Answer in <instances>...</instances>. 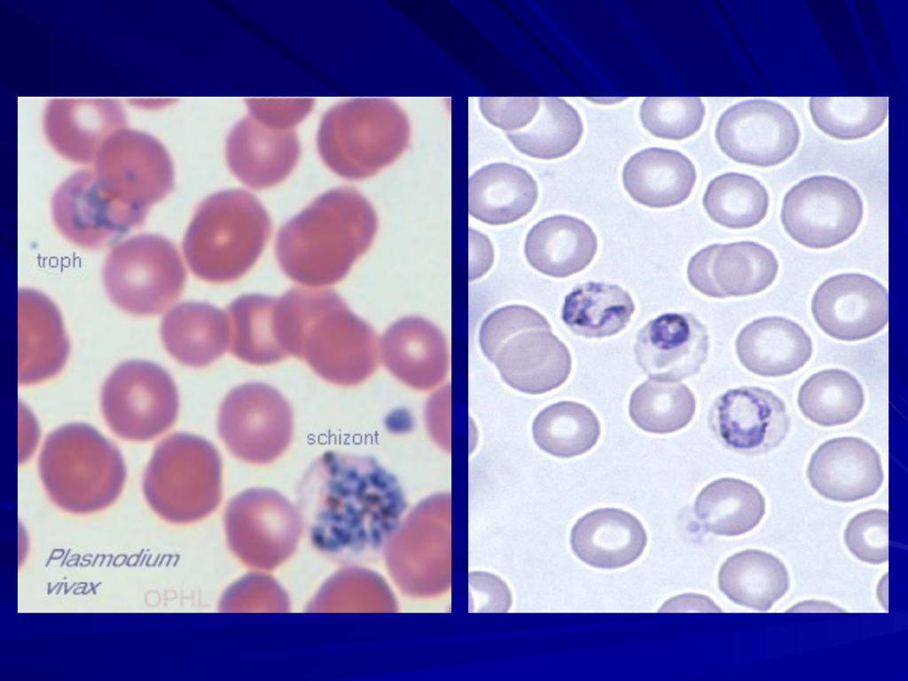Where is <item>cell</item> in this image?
Returning <instances> with one entry per match:
<instances>
[{
  "mask_svg": "<svg viewBox=\"0 0 908 681\" xmlns=\"http://www.w3.org/2000/svg\"><path fill=\"white\" fill-rule=\"evenodd\" d=\"M547 319L536 309L523 305H509L490 313L479 331V343L491 362L501 346L518 333L540 325Z\"/></svg>",
  "mask_w": 908,
  "mask_h": 681,
  "instance_id": "40",
  "label": "cell"
},
{
  "mask_svg": "<svg viewBox=\"0 0 908 681\" xmlns=\"http://www.w3.org/2000/svg\"><path fill=\"white\" fill-rule=\"evenodd\" d=\"M18 380L32 385L48 380L63 368L69 342L55 304L32 289L18 292Z\"/></svg>",
  "mask_w": 908,
  "mask_h": 681,
  "instance_id": "21",
  "label": "cell"
},
{
  "mask_svg": "<svg viewBox=\"0 0 908 681\" xmlns=\"http://www.w3.org/2000/svg\"><path fill=\"white\" fill-rule=\"evenodd\" d=\"M634 311V301L626 290L590 281L575 286L566 295L561 319L575 335L600 339L622 331Z\"/></svg>",
  "mask_w": 908,
  "mask_h": 681,
  "instance_id": "29",
  "label": "cell"
},
{
  "mask_svg": "<svg viewBox=\"0 0 908 681\" xmlns=\"http://www.w3.org/2000/svg\"><path fill=\"white\" fill-rule=\"evenodd\" d=\"M502 380L528 395H542L563 385L572 368L567 346L553 334L548 320L505 341L496 354Z\"/></svg>",
  "mask_w": 908,
  "mask_h": 681,
  "instance_id": "19",
  "label": "cell"
},
{
  "mask_svg": "<svg viewBox=\"0 0 908 681\" xmlns=\"http://www.w3.org/2000/svg\"><path fill=\"white\" fill-rule=\"evenodd\" d=\"M222 467L210 442L192 434H172L158 443L144 472L145 497L164 520H200L219 504Z\"/></svg>",
  "mask_w": 908,
  "mask_h": 681,
  "instance_id": "7",
  "label": "cell"
},
{
  "mask_svg": "<svg viewBox=\"0 0 908 681\" xmlns=\"http://www.w3.org/2000/svg\"><path fill=\"white\" fill-rule=\"evenodd\" d=\"M806 474L819 495L839 502L869 497L883 481L880 455L870 443L855 436L834 438L819 445Z\"/></svg>",
  "mask_w": 908,
  "mask_h": 681,
  "instance_id": "20",
  "label": "cell"
},
{
  "mask_svg": "<svg viewBox=\"0 0 908 681\" xmlns=\"http://www.w3.org/2000/svg\"><path fill=\"white\" fill-rule=\"evenodd\" d=\"M811 312L818 327L832 338L845 341L867 339L888 324V291L867 275H835L817 288Z\"/></svg>",
  "mask_w": 908,
  "mask_h": 681,
  "instance_id": "16",
  "label": "cell"
},
{
  "mask_svg": "<svg viewBox=\"0 0 908 681\" xmlns=\"http://www.w3.org/2000/svg\"><path fill=\"white\" fill-rule=\"evenodd\" d=\"M886 97H812L810 112L816 126L839 140L865 137L877 130L888 115Z\"/></svg>",
  "mask_w": 908,
  "mask_h": 681,
  "instance_id": "37",
  "label": "cell"
},
{
  "mask_svg": "<svg viewBox=\"0 0 908 681\" xmlns=\"http://www.w3.org/2000/svg\"><path fill=\"white\" fill-rule=\"evenodd\" d=\"M693 162L676 150L651 147L625 163L622 183L629 195L643 206L667 208L684 202L696 182Z\"/></svg>",
  "mask_w": 908,
  "mask_h": 681,
  "instance_id": "26",
  "label": "cell"
},
{
  "mask_svg": "<svg viewBox=\"0 0 908 681\" xmlns=\"http://www.w3.org/2000/svg\"><path fill=\"white\" fill-rule=\"evenodd\" d=\"M705 106L698 97H649L640 106V120L653 136L683 140L701 127Z\"/></svg>",
  "mask_w": 908,
  "mask_h": 681,
  "instance_id": "38",
  "label": "cell"
},
{
  "mask_svg": "<svg viewBox=\"0 0 908 681\" xmlns=\"http://www.w3.org/2000/svg\"><path fill=\"white\" fill-rule=\"evenodd\" d=\"M583 124L578 112L566 100L540 98L539 110L524 129L506 136L521 153L541 160H553L570 153L579 144Z\"/></svg>",
  "mask_w": 908,
  "mask_h": 681,
  "instance_id": "32",
  "label": "cell"
},
{
  "mask_svg": "<svg viewBox=\"0 0 908 681\" xmlns=\"http://www.w3.org/2000/svg\"><path fill=\"white\" fill-rule=\"evenodd\" d=\"M696 518L716 535L734 536L752 530L765 513V499L751 483L737 478H720L698 494Z\"/></svg>",
  "mask_w": 908,
  "mask_h": 681,
  "instance_id": "31",
  "label": "cell"
},
{
  "mask_svg": "<svg viewBox=\"0 0 908 681\" xmlns=\"http://www.w3.org/2000/svg\"><path fill=\"white\" fill-rule=\"evenodd\" d=\"M185 278V268L175 245L153 234L118 243L103 267V282L111 301L136 316L168 310L181 295Z\"/></svg>",
  "mask_w": 908,
  "mask_h": 681,
  "instance_id": "9",
  "label": "cell"
},
{
  "mask_svg": "<svg viewBox=\"0 0 908 681\" xmlns=\"http://www.w3.org/2000/svg\"><path fill=\"white\" fill-rule=\"evenodd\" d=\"M702 203L715 223L729 229H748L757 225L766 216L769 195L755 177L728 172L709 182Z\"/></svg>",
  "mask_w": 908,
  "mask_h": 681,
  "instance_id": "35",
  "label": "cell"
},
{
  "mask_svg": "<svg viewBox=\"0 0 908 681\" xmlns=\"http://www.w3.org/2000/svg\"><path fill=\"white\" fill-rule=\"evenodd\" d=\"M409 138V121L396 103L366 98L331 108L321 121L317 141L322 160L333 172L361 179L397 159Z\"/></svg>",
  "mask_w": 908,
  "mask_h": 681,
  "instance_id": "6",
  "label": "cell"
},
{
  "mask_svg": "<svg viewBox=\"0 0 908 681\" xmlns=\"http://www.w3.org/2000/svg\"><path fill=\"white\" fill-rule=\"evenodd\" d=\"M100 404L106 422L117 436L145 442L174 424L179 399L174 380L162 367L130 360L109 374L101 389Z\"/></svg>",
  "mask_w": 908,
  "mask_h": 681,
  "instance_id": "10",
  "label": "cell"
},
{
  "mask_svg": "<svg viewBox=\"0 0 908 681\" xmlns=\"http://www.w3.org/2000/svg\"><path fill=\"white\" fill-rule=\"evenodd\" d=\"M864 391L851 373L830 369L807 379L800 387L797 403L802 414L823 427L853 420L864 405Z\"/></svg>",
  "mask_w": 908,
  "mask_h": 681,
  "instance_id": "34",
  "label": "cell"
},
{
  "mask_svg": "<svg viewBox=\"0 0 908 681\" xmlns=\"http://www.w3.org/2000/svg\"><path fill=\"white\" fill-rule=\"evenodd\" d=\"M296 507L312 546L338 564L376 550L405 502L396 478L368 456L328 450L306 469Z\"/></svg>",
  "mask_w": 908,
  "mask_h": 681,
  "instance_id": "1",
  "label": "cell"
},
{
  "mask_svg": "<svg viewBox=\"0 0 908 681\" xmlns=\"http://www.w3.org/2000/svg\"><path fill=\"white\" fill-rule=\"evenodd\" d=\"M784 402L771 391L741 387L718 396L708 414V426L726 449L756 455L777 448L790 429Z\"/></svg>",
  "mask_w": 908,
  "mask_h": 681,
  "instance_id": "15",
  "label": "cell"
},
{
  "mask_svg": "<svg viewBox=\"0 0 908 681\" xmlns=\"http://www.w3.org/2000/svg\"><path fill=\"white\" fill-rule=\"evenodd\" d=\"M570 544L573 552L584 563L614 569L628 566L641 556L647 536L633 514L606 507L586 513L575 523Z\"/></svg>",
  "mask_w": 908,
  "mask_h": 681,
  "instance_id": "22",
  "label": "cell"
},
{
  "mask_svg": "<svg viewBox=\"0 0 908 681\" xmlns=\"http://www.w3.org/2000/svg\"><path fill=\"white\" fill-rule=\"evenodd\" d=\"M160 333L168 353L189 367L212 364L230 345L227 312L207 302L185 301L172 307L161 321Z\"/></svg>",
  "mask_w": 908,
  "mask_h": 681,
  "instance_id": "23",
  "label": "cell"
},
{
  "mask_svg": "<svg viewBox=\"0 0 908 681\" xmlns=\"http://www.w3.org/2000/svg\"><path fill=\"white\" fill-rule=\"evenodd\" d=\"M696 399L689 387L677 381L648 379L632 392L629 413L645 432L665 434L686 427L695 414Z\"/></svg>",
  "mask_w": 908,
  "mask_h": 681,
  "instance_id": "36",
  "label": "cell"
},
{
  "mask_svg": "<svg viewBox=\"0 0 908 681\" xmlns=\"http://www.w3.org/2000/svg\"><path fill=\"white\" fill-rule=\"evenodd\" d=\"M737 356L746 369L763 377L791 374L810 358L812 342L795 322L766 317L747 325L735 342Z\"/></svg>",
  "mask_w": 908,
  "mask_h": 681,
  "instance_id": "24",
  "label": "cell"
},
{
  "mask_svg": "<svg viewBox=\"0 0 908 681\" xmlns=\"http://www.w3.org/2000/svg\"><path fill=\"white\" fill-rule=\"evenodd\" d=\"M598 239L584 221L558 215L544 218L528 232L524 253L528 264L552 278L576 274L592 262Z\"/></svg>",
  "mask_w": 908,
  "mask_h": 681,
  "instance_id": "25",
  "label": "cell"
},
{
  "mask_svg": "<svg viewBox=\"0 0 908 681\" xmlns=\"http://www.w3.org/2000/svg\"><path fill=\"white\" fill-rule=\"evenodd\" d=\"M271 233L270 218L252 193H215L197 208L183 240L191 271L210 283L234 281L255 263Z\"/></svg>",
  "mask_w": 908,
  "mask_h": 681,
  "instance_id": "4",
  "label": "cell"
},
{
  "mask_svg": "<svg viewBox=\"0 0 908 681\" xmlns=\"http://www.w3.org/2000/svg\"><path fill=\"white\" fill-rule=\"evenodd\" d=\"M147 209L110 196L89 174H79L57 192L51 207L53 223L72 244L102 248L143 224Z\"/></svg>",
  "mask_w": 908,
  "mask_h": 681,
  "instance_id": "14",
  "label": "cell"
},
{
  "mask_svg": "<svg viewBox=\"0 0 908 681\" xmlns=\"http://www.w3.org/2000/svg\"><path fill=\"white\" fill-rule=\"evenodd\" d=\"M532 435L544 452L570 458L595 446L600 435V424L588 406L574 401H560L545 407L536 416Z\"/></svg>",
  "mask_w": 908,
  "mask_h": 681,
  "instance_id": "33",
  "label": "cell"
},
{
  "mask_svg": "<svg viewBox=\"0 0 908 681\" xmlns=\"http://www.w3.org/2000/svg\"><path fill=\"white\" fill-rule=\"evenodd\" d=\"M538 197L533 176L524 168L505 162L486 165L468 181V209L472 216L490 225L513 223L527 215Z\"/></svg>",
  "mask_w": 908,
  "mask_h": 681,
  "instance_id": "27",
  "label": "cell"
},
{
  "mask_svg": "<svg viewBox=\"0 0 908 681\" xmlns=\"http://www.w3.org/2000/svg\"><path fill=\"white\" fill-rule=\"evenodd\" d=\"M277 319L287 356L304 360L334 385L359 379L368 357V328L333 290L290 289L278 299Z\"/></svg>",
  "mask_w": 908,
  "mask_h": 681,
  "instance_id": "3",
  "label": "cell"
},
{
  "mask_svg": "<svg viewBox=\"0 0 908 681\" xmlns=\"http://www.w3.org/2000/svg\"><path fill=\"white\" fill-rule=\"evenodd\" d=\"M38 470L50 498L74 513L107 507L119 497L126 480L120 450L83 423L59 427L47 436Z\"/></svg>",
  "mask_w": 908,
  "mask_h": 681,
  "instance_id": "5",
  "label": "cell"
},
{
  "mask_svg": "<svg viewBox=\"0 0 908 681\" xmlns=\"http://www.w3.org/2000/svg\"><path fill=\"white\" fill-rule=\"evenodd\" d=\"M218 434L237 458L265 465L278 458L294 435L293 410L274 387L247 382L223 398L217 416Z\"/></svg>",
  "mask_w": 908,
  "mask_h": 681,
  "instance_id": "11",
  "label": "cell"
},
{
  "mask_svg": "<svg viewBox=\"0 0 908 681\" xmlns=\"http://www.w3.org/2000/svg\"><path fill=\"white\" fill-rule=\"evenodd\" d=\"M718 587L732 602L767 611L789 589L788 571L774 555L745 550L729 557L718 573Z\"/></svg>",
  "mask_w": 908,
  "mask_h": 681,
  "instance_id": "28",
  "label": "cell"
},
{
  "mask_svg": "<svg viewBox=\"0 0 908 681\" xmlns=\"http://www.w3.org/2000/svg\"><path fill=\"white\" fill-rule=\"evenodd\" d=\"M844 542L858 560L870 564L888 560V513L872 509L855 515L846 526Z\"/></svg>",
  "mask_w": 908,
  "mask_h": 681,
  "instance_id": "39",
  "label": "cell"
},
{
  "mask_svg": "<svg viewBox=\"0 0 908 681\" xmlns=\"http://www.w3.org/2000/svg\"><path fill=\"white\" fill-rule=\"evenodd\" d=\"M540 106L537 97H481L479 107L483 117L493 126L508 132L527 127L536 115Z\"/></svg>",
  "mask_w": 908,
  "mask_h": 681,
  "instance_id": "41",
  "label": "cell"
},
{
  "mask_svg": "<svg viewBox=\"0 0 908 681\" xmlns=\"http://www.w3.org/2000/svg\"><path fill=\"white\" fill-rule=\"evenodd\" d=\"M636 362L649 379L678 381L699 372L707 360V328L691 313H666L638 333Z\"/></svg>",
  "mask_w": 908,
  "mask_h": 681,
  "instance_id": "18",
  "label": "cell"
},
{
  "mask_svg": "<svg viewBox=\"0 0 908 681\" xmlns=\"http://www.w3.org/2000/svg\"><path fill=\"white\" fill-rule=\"evenodd\" d=\"M375 216L355 189L326 192L287 221L276 239V256L285 274L308 286L341 280L368 247Z\"/></svg>",
  "mask_w": 908,
  "mask_h": 681,
  "instance_id": "2",
  "label": "cell"
},
{
  "mask_svg": "<svg viewBox=\"0 0 908 681\" xmlns=\"http://www.w3.org/2000/svg\"><path fill=\"white\" fill-rule=\"evenodd\" d=\"M277 304L278 298L253 294L228 306L229 349L234 356L254 365L272 364L287 356L277 333Z\"/></svg>",
  "mask_w": 908,
  "mask_h": 681,
  "instance_id": "30",
  "label": "cell"
},
{
  "mask_svg": "<svg viewBox=\"0 0 908 681\" xmlns=\"http://www.w3.org/2000/svg\"><path fill=\"white\" fill-rule=\"evenodd\" d=\"M249 113L230 133L226 158L230 169L253 189L269 188L295 167L300 146L294 130L312 109L310 98H251Z\"/></svg>",
  "mask_w": 908,
  "mask_h": 681,
  "instance_id": "8",
  "label": "cell"
},
{
  "mask_svg": "<svg viewBox=\"0 0 908 681\" xmlns=\"http://www.w3.org/2000/svg\"><path fill=\"white\" fill-rule=\"evenodd\" d=\"M779 271L770 249L753 241L709 245L692 256L687 266L691 286L712 298L742 297L769 287Z\"/></svg>",
  "mask_w": 908,
  "mask_h": 681,
  "instance_id": "17",
  "label": "cell"
},
{
  "mask_svg": "<svg viewBox=\"0 0 908 681\" xmlns=\"http://www.w3.org/2000/svg\"><path fill=\"white\" fill-rule=\"evenodd\" d=\"M863 215L861 196L849 182L816 176L802 180L786 193L780 219L794 241L809 248L826 249L849 239Z\"/></svg>",
  "mask_w": 908,
  "mask_h": 681,
  "instance_id": "12",
  "label": "cell"
},
{
  "mask_svg": "<svg viewBox=\"0 0 908 681\" xmlns=\"http://www.w3.org/2000/svg\"><path fill=\"white\" fill-rule=\"evenodd\" d=\"M716 140L738 163L772 167L795 152L800 129L793 114L767 99H748L729 107L718 119Z\"/></svg>",
  "mask_w": 908,
  "mask_h": 681,
  "instance_id": "13",
  "label": "cell"
}]
</instances>
